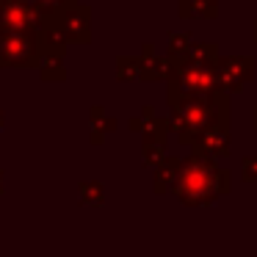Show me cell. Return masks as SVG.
<instances>
[{"label": "cell", "instance_id": "21", "mask_svg": "<svg viewBox=\"0 0 257 257\" xmlns=\"http://www.w3.org/2000/svg\"><path fill=\"white\" fill-rule=\"evenodd\" d=\"M254 130H257V108H254Z\"/></svg>", "mask_w": 257, "mask_h": 257}, {"label": "cell", "instance_id": "2", "mask_svg": "<svg viewBox=\"0 0 257 257\" xmlns=\"http://www.w3.org/2000/svg\"><path fill=\"white\" fill-rule=\"evenodd\" d=\"M232 94L227 91H213V94H194V97H177L169 102V130L177 136L183 147H191L202 127L216 116L221 105H229Z\"/></svg>", "mask_w": 257, "mask_h": 257}, {"label": "cell", "instance_id": "3", "mask_svg": "<svg viewBox=\"0 0 257 257\" xmlns=\"http://www.w3.org/2000/svg\"><path fill=\"white\" fill-rule=\"evenodd\" d=\"M218 91L216 69L213 67H196V64H177L174 72L166 80V102L177 97H194V94H213Z\"/></svg>", "mask_w": 257, "mask_h": 257}, {"label": "cell", "instance_id": "9", "mask_svg": "<svg viewBox=\"0 0 257 257\" xmlns=\"http://www.w3.org/2000/svg\"><path fill=\"white\" fill-rule=\"evenodd\" d=\"M174 58L172 56H158L155 45L147 42L141 47V80H169V75L174 72Z\"/></svg>", "mask_w": 257, "mask_h": 257}, {"label": "cell", "instance_id": "16", "mask_svg": "<svg viewBox=\"0 0 257 257\" xmlns=\"http://www.w3.org/2000/svg\"><path fill=\"white\" fill-rule=\"evenodd\" d=\"M80 199L89 205H102L105 194H102V183H80Z\"/></svg>", "mask_w": 257, "mask_h": 257}, {"label": "cell", "instance_id": "17", "mask_svg": "<svg viewBox=\"0 0 257 257\" xmlns=\"http://www.w3.org/2000/svg\"><path fill=\"white\" fill-rule=\"evenodd\" d=\"M240 180L243 183H257V155L240 158Z\"/></svg>", "mask_w": 257, "mask_h": 257}, {"label": "cell", "instance_id": "11", "mask_svg": "<svg viewBox=\"0 0 257 257\" xmlns=\"http://www.w3.org/2000/svg\"><path fill=\"white\" fill-rule=\"evenodd\" d=\"M177 12L183 20H216L218 0H177Z\"/></svg>", "mask_w": 257, "mask_h": 257}, {"label": "cell", "instance_id": "15", "mask_svg": "<svg viewBox=\"0 0 257 257\" xmlns=\"http://www.w3.org/2000/svg\"><path fill=\"white\" fill-rule=\"evenodd\" d=\"M116 78L122 80V83H127V80H141V58L122 56L116 61Z\"/></svg>", "mask_w": 257, "mask_h": 257}, {"label": "cell", "instance_id": "18", "mask_svg": "<svg viewBox=\"0 0 257 257\" xmlns=\"http://www.w3.org/2000/svg\"><path fill=\"white\" fill-rule=\"evenodd\" d=\"M36 3H39V9H45V14H50V12H58L64 6H72L78 0H36Z\"/></svg>", "mask_w": 257, "mask_h": 257}, {"label": "cell", "instance_id": "22", "mask_svg": "<svg viewBox=\"0 0 257 257\" xmlns=\"http://www.w3.org/2000/svg\"><path fill=\"white\" fill-rule=\"evenodd\" d=\"M0 122H3V113H0Z\"/></svg>", "mask_w": 257, "mask_h": 257}, {"label": "cell", "instance_id": "10", "mask_svg": "<svg viewBox=\"0 0 257 257\" xmlns=\"http://www.w3.org/2000/svg\"><path fill=\"white\" fill-rule=\"evenodd\" d=\"M180 166H183V158L177 155H166L161 163L155 166V177H152V188L155 194H174L180 183Z\"/></svg>", "mask_w": 257, "mask_h": 257}, {"label": "cell", "instance_id": "1", "mask_svg": "<svg viewBox=\"0 0 257 257\" xmlns=\"http://www.w3.org/2000/svg\"><path fill=\"white\" fill-rule=\"evenodd\" d=\"M229 191H232V180L227 169L218 166V158L199 147H191L180 166V183L174 196L185 207H207L216 205Z\"/></svg>", "mask_w": 257, "mask_h": 257}, {"label": "cell", "instance_id": "13", "mask_svg": "<svg viewBox=\"0 0 257 257\" xmlns=\"http://www.w3.org/2000/svg\"><path fill=\"white\" fill-rule=\"evenodd\" d=\"M191 31H177V34H172L169 36V42H166V56H172L174 58V64H180V61H185V56H188V47H191Z\"/></svg>", "mask_w": 257, "mask_h": 257}, {"label": "cell", "instance_id": "7", "mask_svg": "<svg viewBox=\"0 0 257 257\" xmlns=\"http://www.w3.org/2000/svg\"><path fill=\"white\" fill-rule=\"evenodd\" d=\"M45 25L56 28L64 36V42H80V45H86L91 39V12L86 6H78V3L64 6L58 12H50Z\"/></svg>", "mask_w": 257, "mask_h": 257}, {"label": "cell", "instance_id": "6", "mask_svg": "<svg viewBox=\"0 0 257 257\" xmlns=\"http://www.w3.org/2000/svg\"><path fill=\"white\" fill-rule=\"evenodd\" d=\"M191 147H199V150L210 152L213 158H227L232 155V133H229V105H221L216 111V116L205 124V127L196 133L194 144Z\"/></svg>", "mask_w": 257, "mask_h": 257}, {"label": "cell", "instance_id": "8", "mask_svg": "<svg viewBox=\"0 0 257 257\" xmlns=\"http://www.w3.org/2000/svg\"><path fill=\"white\" fill-rule=\"evenodd\" d=\"M45 25V17L36 6L23 0H0V28L3 31H36Z\"/></svg>", "mask_w": 257, "mask_h": 257}, {"label": "cell", "instance_id": "14", "mask_svg": "<svg viewBox=\"0 0 257 257\" xmlns=\"http://www.w3.org/2000/svg\"><path fill=\"white\" fill-rule=\"evenodd\" d=\"M166 155H169L166 141H141V161H144L150 169H155Z\"/></svg>", "mask_w": 257, "mask_h": 257}, {"label": "cell", "instance_id": "12", "mask_svg": "<svg viewBox=\"0 0 257 257\" xmlns=\"http://www.w3.org/2000/svg\"><path fill=\"white\" fill-rule=\"evenodd\" d=\"M218 56H221V53H218V45H216V42H191L188 56H185V61H180V64L216 67V58H218Z\"/></svg>", "mask_w": 257, "mask_h": 257}, {"label": "cell", "instance_id": "4", "mask_svg": "<svg viewBox=\"0 0 257 257\" xmlns=\"http://www.w3.org/2000/svg\"><path fill=\"white\" fill-rule=\"evenodd\" d=\"M36 31H3L0 28V67H28L42 56V39Z\"/></svg>", "mask_w": 257, "mask_h": 257}, {"label": "cell", "instance_id": "5", "mask_svg": "<svg viewBox=\"0 0 257 257\" xmlns=\"http://www.w3.org/2000/svg\"><path fill=\"white\" fill-rule=\"evenodd\" d=\"M216 83L218 91L240 94L249 80L257 75V58L254 56H218L216 58Z\"/></svg>", "mask_w": 257, "mask_h": 257}, {"label": "cell", "instance_id": "20", "mask_svg": "<svg viewBox=\"0 0 257 257\" xmlns=\"http://www.w3.org/2000/svg\"><path fill=\"white\" fill-rule=\"evenodd\" d=\"M254 42H257V20H254Z\"/></svg>", "mask_w": 257, "mask_h": 257}, {"label": "cell", "instance_id": "19", "mask_svg": "<svg viewBox=\"0 0 257 257\" xmlns=\"http://www.w3.org/2000/svg\"><path fill=\"white\" fill-rule=\"evenodd\" d=\"M127 127L133 130V133H141V127H144V119H141V113H139V116H133V119H130V122H127Z\"/></svg>", "mask_w": 257, "mask_h": 257}]
</instances>
